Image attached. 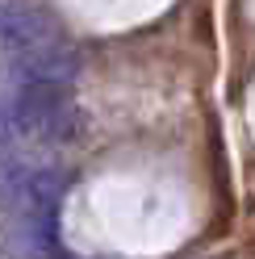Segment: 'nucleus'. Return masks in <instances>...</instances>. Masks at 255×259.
<instances>
[{"mask_svg":"<svg viewBox=\"0 0 255 259\" xmlns=\"http://www.w3.org/2000/svg\"><path fill=\"white\" fill-rule=\"evenodd\" d=\"M0 55L13 63V75L71 84L79 71V55L63 25L34 5L5 0L0 5Z\"/></svg>","mask_w":255,"mask_h":259,"instance_id":"obj_1","label":"nucleus"},{"mask_svg":"<svg viewBox=\"0 0 255 259\" xmlns=\"http://www.w3.org/2000/svg\"><path fill=\"white\" fill-rule=\"evenodd\" d=\"M79 130V109L71 101V84L17 75L13 92L0 101V147L9 142H38L63 147Z\"/></svg>","mask_w":255,"mask_h":259,"instance_id":"obj_2","label":"nucleus"}]
</instances>
